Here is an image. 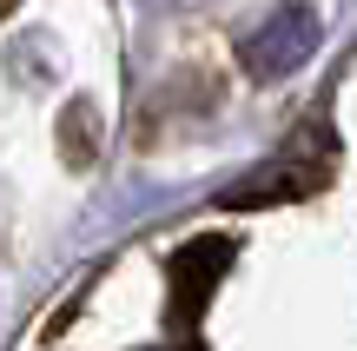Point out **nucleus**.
Segmentation results:
<instances>
[{"label":"nucleus","mask_w":357,"mask_h":351,"mask_svg":"<svg viewBox=\"0 0 357 351\" xmlns=\"http://www.w3.org/2000/svg\"><path fill=\"white\" fill-rule=\"evenodd\" d=\"M13 7H20V0H0V20H7V13H13Z\"/></svg>","instance_id":"39448f33"},{"label":"nucleus","mask_w":357,"mask_h":351,"mask_svg":"<svg viewBox=\"0 0 357 351\" xmlns=\"http://www.w3.org/2000/svg\"><path fill=\"white\" fill-rule=\"evenodd\" d=\"M331 172V146L324 153H311V159H298V146L278 159V166H265L258 179H245L238 193H225V206H271V199H291V193H311V186Z\"/></svg>","instance_id":"f03ea898"},{"label":"nucleus","mask_w":357,"mask_h":351,"mask_svg":"<svg viewBox=\"0 0 357 351\" xmlns=\"http://www.w3.org/2000/svg\"><path fill=\"white\" fill-rule=\"evenodd\" d=\"M311 47H318V13L311 7H278L265 27L245 33L238 60H245V73H258V80H284L298 60H311Z\"/></svg>","instance_id":"f257e3e1"},{"label":"nucleus","mask_w":357,"mask_h":351,"mask_svg":"<svg viewBox=\"0 0 357 351\" xmlns=\"http://www.w3.org/2000/svg\"><path fill=\"white\" fill-rule=\"evenodd\" d=\"M231 265V239H192L172 259V285H178V318H199L205 299H212L218 272Z\"/></svg>","instance_id":"7ed1b4c3"},{"label":"nucleus","mask_w":357,"mask_h":351,"mask_svg":"<svg viewBox=\"0 0 357 351\" xmlns=\"http://www.w3.org/2000/svg\"><path fill=\"white\" fill-rule=\"evenodd\" d=\"M66 159H93V113L86 106H73V113H66Z\"/></svg>","instance_id":"20e7f679"}]
</instances>
